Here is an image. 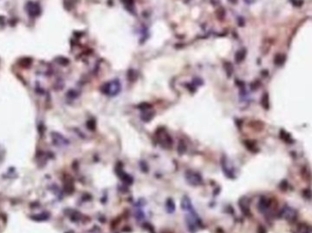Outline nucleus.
Wrapping results in <instances>:
<instances>
[{
	"label": "nucleus",
	"mask_w": 312,
	"mask_h": 233,
	"mask_svg": "<svg viewBox=\"0 0 312 233\" xmlns=\"http://www.w3.org/2000/svg\"><path fill=\"white\" fill-rule=\"evenodd\" d=\"M277 207V201L274 198H267L262 196L257 203V209L261 213H268L275 210Z\"/></svg>",
	"instance_id": "obj_1"
},
{
	"label": "nucleus",
	"mask_w": 312,
	"mask_h": 233,
	"mask_svg": "<svg viewBox=\"0 0 312 233\" xmlns=\"http://www.w3.org/2000/svg\"><path fill=\"white\" fill-rule=\"evenodd\" d=\"M277 217L280 218V219L286 220L287 221L294 222L298 219V212H297V210L295 209L286 205L279 210V212L277 213Z\"/></svg>",
	"instance_id": "obj_2"
},
{
	"label": "nucleus",
	"mask_w": 312,
	"mask_h": 233,
	"mask_svg": "<svg viewBox=\"0 0 312 233\" xmlns=\"http://www.w3.org/2000/svg\"><path fill=\"white\" fill-rule=\"evenodd\" d=\"M102 92L108 96L111 97H114L119 94V92L120 91V81L117 79H114L107 84H104L102 88Z\"/></svg>",
	"instance_id": "obj_3"
},
{
	"label": "nucleus",
	"mask_w": 312,
	"mask_h": 233,
	"mask_svg": "<svg viewBox=\"0 0 312 233\" xmlns=\"http://www.w3.org/2000/svg\"><path fill=\"white\" fill-rule=\"evenodd\" d=\"M157 138H158V142L160 143L162 147L169 148L170 147H172L173 144V139L171 138V136L169 134H167L164 129H159L156 133Z\"/></svg>",
	"instance_id": "obj_4"
},
{
	"label": "nucleus",
	"mask_w": 312,
	"mask_h": 233,
	"mask_svg": "<svg viewBox=\"0 0 312 233\" xmlns=\"http://www.w3.org/2000/svg\"><path fill=\"white\" fill-rule=\"evenodd\" d=\"M185 175V178L187 180V182L190 185L198 186L203 183L202 177L199 173H197V172H194L192 170H187Z\"/></svg>",
	"instance_id": "obj_5"
},
{
	"label": "nucleus",
	"mask_w": 312,
	"mask_h": 233,
	"mask_svg": "<svg viewBox=\"0 0 312 233\" xmlns=\"http://www.w3.org/2000/svg\"><path fill=\"white\" fill-rule=\"evenodd\" d=\"M221 168L222 170L224 172V174L228 178H232L234 179L235 178V174L234 169L230 166L229 161H228L227 157L225 156H223V157L221 159Z\"/></svg>",
	"instance_id": "obj_6"
},
{
	"label": "nucleus",
	"mask_w": 312,
	"mask_h": 233,
	"mask_svg": "<svg viewBox=\"0 0 312 233\" xmlns=\"http://www.w3.org/2000/svg\"><path fill=\"white\" fill-rule=\"evenodd\" d=\"M51 137H52L53 144L58 146V147H64V146H67V145L70 144L68 140L66 138H64L62 135H60L59 133L52 132Z\"/></svg>",
	"instance_id": "obj_7"
},
{
	"label": "nucleus",
	"mask_w": 312,
	"mask_h": 233,
	"mask_svg": "<svg viewBox=\"0 0 312 233\" xmlns=\"http://www.w3.org/2000/svg\"><path fill=\"white\" fill-rule=\"evenodd\" d=\"M117 171H118V176L119 178H120V180L123 181L125 185H132L134 179L130 175L126 173V172H124L123 170V169L120 168V169H117Z\"/></svg>",
	"instance_id": "obj_8"
},
{
	"label": "nucleus",
	"mask_w": 312,
	"mask_h": 233,
	"mask_svg": "<svg viewBox=\"0 0 312 233\" xmlns=\"http://www.w3.org/2000/svg\"><path fill=\"white\" fill-rule=\"evenodd\" d=\"M238 204H239V208L241 209V211L243 212V214L247 217H251L252 214H251V210L249 208V203H248L247 199L246 198H242L239 200Z\"/></svg>",
	"instance_id": "obj_9"
},
{
	"label": "nucleus",
	"mask_w": 312,
	"mask_h": 233,
	"mask_svg": "<svg viewBox=\"0 0 312 233\" xmlns=\"http://www.w3.org/2000/svg\"><path fill=\"white\" fill-rule=\"evenodd\" d=\"M64 190L68 194H71L74 191V185H73V180L72 178L68 176L65 180H64Z\"/></svg>",
	"instance_id": "obj_10"
},
{
	"label": "nucleus",
	"mask_w": 312,
	"mask_h": 233,
	"mask_svg": "<svg viewBox=\"0 0 312 233\" xmlns=\"http://www.w3.org/2000/svg\"><path fill=\"white\" fill-rule=\"evenodd\" d=\"M293 233H311V227L306 222H300L297 226V230Z\"/></svg>",
	"instance_id": "obj_11"
},
{
	"label": "nucleus",
	"mask_w": 312,
	"mask_h": 233,
	"mask_svg": "<svg viewBox=\"0 0 312 233\" xmlns=\"http://www.w3.org/2000/svg\"><path fill=\"white\" fill-rule=\"evenodd\" d=\"M244 145L246 146L247 149H248L250 152L252 153H257L258 151H259V149H258L257 146H256V143L255 141L251 140V139H246L244 140Z\"/></svg>",
	"instance_id": "obj_12"
},
{
	"label": "nucleus",
	"mask_w": 312,
	"mask_h": 233,
	"mask_svg": "<svg viewBox=\"0 0 312 233\" xmlns=\"http://www.w3.org/2000/svg\"><path fill=\"white\" fill-rule=\"evenodd\" d=\"M181 208H182V209H184L185 211H187V212L194 209L191 199H190L187 196H185L182 198V199L181 201Z\"/></svg>",
	"instance_id": "obj_13"
},
{
	"label": "nucleus",
	"mask_w": 312,
	"mask_h": 233,
	"mask_svg": "<svg viewBox=\"0 0 312 233\" xmlns=\"http://www.w3.org/2000/svg\"><path fill=\"white\" fill-rule=\"evenodd\" d=\"M279 137L284 142H286V143H287V144H293L294 143V139H293L292 136L287 131H286L285 129H280Z\"/></svg>",
	"instance_id": "obj_14"
},
{
	"label": "nucleus",
	"mask_w": 312,
	"mask_h": 233,
	"mask_svg": "<svg viewBox=\"0 0 312 233\" xmlns=\"http://www.w3.org/2000/svg\"><path fill=\"white\" fill-rule=\"evenodd\" d=\"M28 5V4H27ZM28 6V14L30 15L31 17H36L37 16L39 13H40V8H39V6L37 4H32V3H29V5L27 6Z\"/></svg>",
	"instance_id": "obj_15"
},
{
	"label": "nucleus",
	"mask_w": 312,
	"mask_h": 233,
	"mask_svg": "<svg viewBox=\"0 0 312 233\" xmlns=\"http://www.w3.org/2000/svg\"><path fill=\"white\" fill-rule=\"evenodd\" d=\"M49 214L48 212H42L40 214H37V215H34V216H31L30 218L35 220V221H45V220H48L49 219Z\"/></svg>",
	"instance_id": "obj_16"
},
{
	"label": "nucleus",
	"mask_w": 312,
	"mask_h": 233,
	"mask_svg": "<svg viewBox=\"0 0 312 233\" xmlns=\"http://www.w3.org/2000/svg\"><path fill=\"white\" fill-rule=\"evenodd\" d=\"M165 209L168 213H173L175 211V203L172 199H168L165 202Z\"/></svg>",
	"instance_id": "obj_17"
},
{
	"label": "nucleus",
	"mask_w": 312,
	"mask_h": 233,
	"mask_svg": "<svg viewBox=\"0 0 312 233\" xmlns=\"http://www.w3.org/2000/svg\"><path fill=\"white\" fill-rule=\"evenodd\" d=\"M261 106L263 107L264 109L266 110H268L269 109V107H270V104H269V96L268 93H265L262 97H261Z\"/></svg>",
	"instance_id": "obj_18"
},
{
	"label": "nucleus",
	"mask_w": 312,
	"mask_h": 233,
	"mask_svg": "<svg viewBox=\"0 0 312 233\" xmlns=\"http://www.w3.org/2000/svg\"><path fill=\"white\" fill-rule=\"evenodd\" d=\"M250 127H252L253 129L256 130V131H261L264 129V123L259 121V120H254V121H252L250 123Z\"/></svg>",
	"instance_id": "obj_19"
},
{
	"label": "nucleus",
	"mask_w": 312,
	"mask_h": 233,
	"mask_svg": "<svg viewBox=\"0 0 312 233\" xmlns=\"http://www.w3.org/2000/svg\"><path fill=\"white\" fill-rule=\"evenodd\" d=\"M286 61V55L284 54H277L275 56V58H274V63H275L276 66H282Z\"/></svg>",
	"instance_id": "obj_20"
},
{
	"label": "nucleus",
	"mask_w": 312,
	"mask_h": 233,
	"mask_svg": "<svg viewBox=\"0 0 312 233\" xmlns=\"http://www.w3.org/2000/svg\"><path fill=\"white\" fill-rule=\"evenodd\" d=\"M246 54H247L246 49H241V50L237 51V54H235V61H237V63L242 62L246 57Z\"/></svg>",
	"instance_id": "obj_21"
},
{
	"label": "nucleus",
	"mask_w": 312,
	"mask_h": 233,
	"mask_svg": "<svg viewBox=\"0 0 312 233\" xmlns=\"http://www.w3.org/2000/svg\"><path fill=\"white\" fill-rule=\"evenodd\" d=\"M143 112H144V113L142 115V118L145 122L150 121V120H151V119H153V118L154 117V112H151V111H147V110L143 111Z\"/></svg>",
	"instance_id": "obj_22"
},
{
	"label": "nucleus",
	"mask_w": 312,
	"mask_h": 233,
	"mask_svg": "<svg viewBox=\"0 0 312 233\" xmlns=\"http://www.w3.org/2000/svg\"><path fill=\"white\" fill-rule=\"evenodd\" d=\"M186 149H187V147H186V144L182 140H180L179 143H178V146H177V151L180 155H182L185 154L186 152Z\"/></svg>",
	"instance_id": "obj_23"
},
{
	"label": "nucleus",
	"mask_w": 312,
	"mask_h": 233,
	"mask_svg": "<svg viewBox=\"0 0 312 233\" xmlns=\"http://www.w3.org/2000/svg\"><path fill=\"white\" fill-rule=\"evenodd\" d=\"M70 218L71 221L77 222V221H79V220L81 219V218H82V215H81L79 211H75V210H72L71 213L70 214Z\"/></svg>",
	"instance_id": "obj_24"
},
{
	"label": "nucleus",
	"mask_w": 312,
	"mask_h": 233,
	"mask_svg": "<svg viewBox=\"0 0 312 233\" xmlns=\"http://www.w3.org/2000/svg\"><path fill=\"white\" fill-rule=\"evenodd\" d=\"M134 216H135L136 220H138V221H142V220L144 219V217H145V216H144L143 211H142L141 209H138L136 210V212L134 213Z\"/></svg>",
	"instance_id": "obj_25"
},
{
	"label": "nucleus",
	"mask_w": 312,
	"mask_h": 233,
	"mask_svg": "<svg viewBox=\"0 0 312 233\" xmlns=\"http://www.w3.org/2000/svg\"><path fill=\"white\" fill-rule=\"evenodd\" d=\"M287 188H288V182L287 181L286 179L282 180V181H281L280 184H279V189L282 191H286L287 190Z\"/></svg>",
	"instance_id": "obj_26"
},
{
	"label": "nucleus",
	"mask_w": 312,
	"mask_h": 233,
	"mask_svg": "<svg viewBox=\"0 0 312 233\" xmlns=\"http://www.w3.org/2000/svg\"><path fill=\"white\" fill-rule=\"evenodd\" d=\"M87 127H88V129H90V130H95V129H96V122H95V120H93V119L89 120L88 123H87Z\"/></svg>",
	"instance_id": "obj_27"
},
{
	"label": "nucleus",
	"mask_w": 312,
	"mask_h": 233,
	"mask_svg": "<svg viewBox=\"0 0 312 233\" xmlns=\"http://www.w3.org/2000/svg\"><path fill=\"white\" fill-rule=\"evenodd\" d=\"M225 69H226V72H227V75H228V76H231L232 73H233V69H233V66H232V64L226 62V63L225 64Z\"/></svg>",
	"instance_id": "obj_28"
},
{
	"label": "nucleus",
	"mask_w": 312,
	"mask_h": 233,
	"mask_svg": "<svg viewBox=\"0 0 312 233\" xmlns=\"http://www.w3.org/2000/svg\"><path fill=\"white\" fill-rule=\"evenodd\" d=\"M289 1L294 6H297V7H300L304 4L303 0H289Z\"/></svg>",
	"instance_id": "obj_29"
},
{
	"label": "nucleus",
	"mask_w": 312,
	"mask_h": 233,
	"mask_svg": "<svg viewBox=\"0 0 312 233\" xmlns=\"http://www.w3.org/2000/svg\"><path fill=\"white\" fill-rule=\"evenodd\" d=\"M303 195H304V197H305V198L310 199L311 197H312V192H311L310 190H308V189H307V190H303Z\"/></svg>",
	"instance_id": "obj_30"
},
{
	"label": "nucleus",
	"mask_w": 312,
	"mask_h": 233,
	"mask_svg": "<svg viewBox=\"0 0 312 233\" xmlns=\"http://www.w3.org/2000/svg\"><path fill=\"white\" fill-rule=\"evenodd\" d=\"M139 108H140L142 110L145 111V110H148L149 108H151V106L150 104H148V103H142V104H141V105H140Z\"/></svg>",
	"instance_id": "obj_31"
},
{
	"label": "nucleus",
	"mask_w": 312,
	"mask_h": 233,
	"mask_svg": "<svg viewBox=\"0 0 312 233\" xmlns=\"http://www.w3.org/2000/svg\"><path fill=\"white\" fill-rule=\"evenodd\" d=\"M140 166H141V169H142V170L143 172H147L148 171V166L144 161H141L140 162Z\"/></svg>",
	"instance_id": "obj_32"
},
{
	"label": "nucleus",
	"mask_w": 312,
	"mask_h": 233,
	"mask_svg": "<svg viewBox=\"0 0 312 233\" xmlns=\"http://www.w3.org/2000/svg\"><path fill=\"white\" fill-rule=\"evenodd\" d=\"M259 82H258V81H256V82H253V83L252 84H251V88H252L253 90H256V89H257L258 87H259Z\"/></svg>",
	"instance_id": "obj_33"
},
{
	"label": "nucleus",
	"mask_w": 312,
	"mask_h": 233,
	"mask_svg": "<svg viewBox=\"0 0 312 233\" xmlns=\"http://www.w3.org/2000/svg\"><path fill=\"white\" fill-rule=\"evenodd\" d=\"M257 233H267V230H266V228L264 226H258Z\"/></svg>",
	"instance_id": "obj_34"
},
{
	"label": "nucleus",
	"mask_w": 312,
	"mask_h": 233,
	"mask_svg": "<svg viewBox=\"0 0 312 233\" xmlns=\"http://www.w3.org/2000/svg\"><path fill=\"white\" fill-rule=\"evenodd\" d=\"M228 1H229V2H231L232 4H235V3H237V0H228Z\"/></svg>",
	"instance_id": "obj_35"
}]
</instances>
